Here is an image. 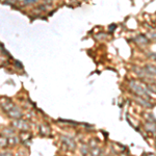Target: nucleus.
Returning <instances> with one entry per match:
<instances>
[{"mask_svg": "<svg viewBox=\"0 0 156 156\" xmlns=\"http://www.w3.org/2000/svg\"><path fill=\"white\" fill-rule=\"evenodd\" d=\"M62 142H64L65 143V144H67V146H68V147H69V148H74L75 147V143L74 142H73V140H71V138H70V137H62Z\"/></svg>", "mask_w": 156, "mask_h": 156, "instance_id": "4", "label": "nucleus"}, {"mask_svg": "<svg viewBox=\"0 0 156 156\" xmlns=\"http://www.w3.org/2000/svg\"><path fill=\"white\" fill-rule=\"evenodd\" d=\"M150 56H151V58H152L154 62H156V53H152V54H150Z\"/></svg>", "mask_w": 156, "mask_h": 156, "instance_id": "6", "label": "nucleus"}, {"mask_svg": "<svg viewBox=\"0 0 156 156\" xmlns=\"http://www.w3.org/2000/svg\"><path fill=\"white\" fill-rule=\"evenodd\" d=\"M24 4H32V3H36L37 0H22Z\"/></svg>", "mask_w": 156, "mask_h": 156, "instance_id": "5", "label": "nucleus"}, {"mask_svg": "<svg viewBox=\"0 0 156 156\" xmlns=\"http://www.w3.org/2000/svg\"><path fill=\"white\" fill-rule=\"evenodd\" d=\"M130 87H131L137 95H140V96H144V98L149 97V95H148V93H147V90H146L145 87H143L140 83H137V82L131 81L130 82Z\"/></svg>", "mask_w": 156, "mask_h": 156, "instance_id": "1", "label": "nucleus"}, {"mask_svg": "<svg viewBox=\"0 0 156 156\" xmlns=\"http://www.w3.org/2000/svg\"><path fill=\"white\" fill-rule=\"evenodd\" d=\"M9 112H11V115L12 117H14V118H20L21 117V112L19 110V108L18 107H12V108H11L9 109Z\"/></svg>", "mask_w": 156, "mask_h": 156, "instance_id": "3", "label": "nucleus"}, {"mask_svg": "<svg viewBox=\"0 0 156 156\" xmlns=\"http://www.w3.org/2000/svg\"><path fill=\"white\" fill-rule=\"evenodd\" d=\"M145 71L147 72L148 74L156 76V67H154L153 65H147V66L145 67Z\"/></svg>", "mask_w": 156, "mask_h": 156, "instance_id": "2", "label": "nucleus"}]
</instances>
